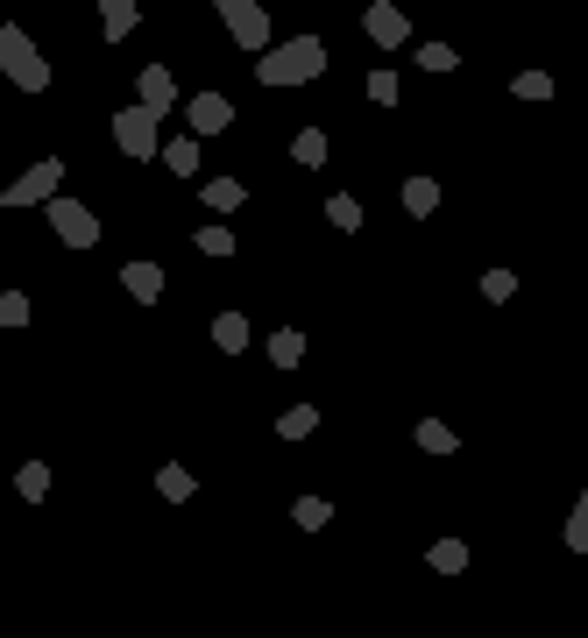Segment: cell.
Here are the masks:
<instances>
[{"label": "cell", "instance_id": "cell-1", "mask_svg": "<svg viewBox=\"0 0 588 638\" xmlns=\"http://www.w3.org/2000/svg\"><path fill=\"white\" fill-rule=\"evenodd\" d=\"M319 71H326V43H319V36H284V43L256 50V78H263L270 93H284V86H312Z\"/></svg>", "mask_w": 588, "mask_h": 638}, {"label": "cell", "instance_id": "cell-2", "mask_svg": "<svg viewBox=\"0 0 588 638\" xmlns=\"http://www.w3.org/2000/svg\"><path fill=\"white\" fill-rule=\"evenodd\" d=\"M0 71H8L22 93H50V57H43V50H36V36H22L15 22L0 29Z\"/></svg>", "mask_w": 588, "mask_h": 638}, {"label": "cell", "instance_id": "cell-3", "mask_svg": "<svg viewBox=\"0 0 588 638\" xmlns=\"http://www.w3.org/2000/svg\"><path fill=\"white\" fill-rule=\"evenodd\" d=\"M64 192V164H57V156H43V164H29L8 192H0V206H8V213H22V206H50Z\"/></svg>", "mask_w": 588, "mask_h": 638}, {"label": "cell", "instance_id": "cell-4", "mask_svg": "<svg viewBox=\"0 0 588 638\" xmlns=\"http://www.w3.org/2000/svg\"><path fill=\"white\" fill-rule=\"evenodd\" d=\"M156 107L149 100H135V107H121L114 114V142H121V156H135V164H142V156H163V142H156Z\"/></svg>", "mask_w": 588, "mask_h": 638}, {"label": "cell", "instance_id": "cell-5", "mask_svg": "<svg viewBox=\"0 0 588 638\" xmlns=\"http://www.w3.org/2000/svg\"><path fill=\"white\" fill-rule=\"evenodd\" d=\"M43 213H50V227H57V242H64V249H93V242H100V213H93V206H78V199L57 192Z\"/></svg>", "mask_w": 588, "mask_h": 638}, {"label": "cell", "instance_id": "cell-6", "mask_svg": "<svg viewBox=\"0 0 588 638\" xmlns=\"http://www.w3.org/2000/svg\"><path fill=\"white\" fill-rule=\"evenodd\" d=\"M220 8V22H227V36L241 43V50H270L277 36H270V15L256 8V0H213Z\"/></svg>", "mask_w": 588, "mask_h": 638}, {"label": "cell", "instance_id": "cell-7", "mask_svg": "<svg viewBox=\"0 0 588 638\" xmlns=\"http://www.w3.org/2000/svg\"><path fill=\"white\" fill-rule=\"evenodd\" d=\"M362 29H369V43H376V50L411 43V22H404V8H397V0H376V8L362 15Z\"/></svg>", "mask_w": 588, "mask_h": 638}, {"label": "cell", "instance_id": "cell-8", "mask_svg": "<svg viewBox=\"0 0 588 638\" xmlns=\"http://www.w3.org/2000/svg\"><path fill=\"white\" fill-rule=\"evenodd\" d=\"M93 8H100V36H107V43L135 36V22H142V8H135V0H93Z\"/></svg>", "mask_w": 588, "mask_h": 638}, {"label": "cell", "instance_id": "cell-9", "mask_svg": "<svg viewBox=\"0 0 588 638\" xmlns=\"http://www.w3.org/2000/svg\"><path fill=\"white\" fill-rule=\"evenodd\" d=\"M227 121H234V107L220 93H192V135H220Z\"/></svg>", "mask_w": 588, "mask_h": 638}, {"label": "cell", "instance_id": "cell-10", "mask_svg": "<svg viewBox=\"0 0 588 638\" xmlns=\"http://www.w3.org/2000/svg\"><path fill=\"white\" fill-rule=\"evenodd\" d=\"M135 93H142V100H149L156 114H171V107H178V78H171V71H163V64H149Z\"/></svg>", "mask_w": 588, "mask_h": 638}, {"label": "cell", "instance_id": "cell-11", "mask_svg": "<svg viewBox=\"0 0 588 638\" xmlns=\"http://www.w3.org/2000/svg\"><path fill=\"white\" fill-rule=\"evenodd\" d=\"M199 142H206V135H192V128H185V135H178V142H163V164H171V171H178V178H192V171H199V156H206V149H199Z\"/></svg>", "mask_w": 588, "mask_h": 638}, {"label": "cell", "instance_id": "cell-12", "mask_svg": "<svg viewBox=\"0 0 588 638\" xmlns=\"http://www.w3.org/2000/svg\"><path fill=\"white\" fill-rule=\"evenodd\" d=\"M121 284H128V298H142V305H156V298H163V270H156V263H128V270H121Z\"/></svg>", "mask_w": 588, "mask_h": 638}, {"label": "cell", "instance_id": "cell-13", "mask_svg": "<svg viewBox=\"0 0 588 638\" xmlns=\"http://www.w3.org/2000/svg\"><path fill=\"white\" fill-rule=\"evenodd\" d=\"M213 348H220V355H241V348H248V319H241V312H220V319H213Z\"/></svg>", "mask_w": 588, "mask_h": 638}, {"label": "cell", "instance_id": "cell-14", "mask_svg": "<svg viewBox=\"0 0 588 638\" xmlns=\"http://www.w3.org/2000/svg\"><path fill=\"white\" fill-rule=\"evenodd\" d=\"M433 206H440V185H433V178H404V213H411V220H426Z\"/></svg>", "mask_w": 588, "mask_h": 638}, {"label": "cell", "instance_id": "cell-15", "mask_svg": "<svg viewBox=\"0 0 588 638\" xmlns=\"http://www.w3.org/2000/svg\"><path fill=\"white\" fill-rule=\"evenodd\" d=\"M15 490H22V504H43V497H50V468H43V461H22V468H15Z\"/></svg>", "mask_w": 588, "mask_h": 638}, {"label": "cell", "instance_id": "cell-16", "mask_svg": "<svg viewBox=\"0 0 588 638\" xmlns=\"http://www.w3.org/2000/svg\"><path fill=\"white\" fill-rule=\"evenodd\" d=\"M199 199H206L213 213H241V199H248V192H241V178H213V185H206Z\"/></svg>", "mask_w": 588, "mask_h": 638}, {"label": "cell", "instance_id": "cell-17", "mask_svg": "<svg viewBox=\"0 0 588 638\" xmlns=\"http://www.w3.org/2000/svg\"><path fill=\"white\" fill-rule=\"evenodd\" d=\"M298 355H305V334H298V327H277V334H270V362H277V369H298Z\"/></svg>", "mask_w": 588, "mask_h": 638}, {"label": "cell", "instance_id": "cell-18", "mask_svg": "<svg viewBox=\"0 0 588 638\" xmlns=\"http://www.w3.org/2000/svg\"><path fill=\"white\" fill-rule=\"evenodd\" d=\"M326 518H333V504H326V497H298V504H291V525H298V532H319Z\"/></svg>", "mask_w": 588, "mask_h": 638}, {"label": "cell", "instance_id": "cell-19", "mask_svg": "<svg viewBox=\"0 0 588 638\" xmlns=\"http://www.w3.org/2000/svg\"><path fill=\"white\" fill-rule=\"evenodd\" d=\"M418 447L426 454H454V426L447 419H418Z\"/></svg>", "mask_w": 588, "mask_h": 638}, {"label": "cell", "instance_id": "cell-20", "mask_svg": "<svg viewBox=\"0 0 588 638\" xmlns=\"http://www.w3.org/2000/svg\"><path fill=\"white\" fill-rule=\"evenodd\" d=\"M156 490H163V497H171V504H185V497H192L199 483H192V475H185V468L171 461V468H156Z\"/></svg>", "mask_w": 588, "mask_h": 638}, {"label": "cell", "instance_id": "cell-21", "mask_svg": "<svg viewBox=\"0 0 588 638\" xmlns=\"http://www.w3.org/2000/svg\"><path fill=\"white\" fill-rule=\"evenodd\" d=\"M277 433H284V440H305V433H319V412H312V405H291V412L277 419Z\"/></svg>", "mask_w": 588, "mask_h": 638}, {"label": "cell", "instance_id": "cell-22", "mask_svg": "<svg viewBox=\"0 0 588 638\" xmlns=\"http://www.w3.org/2000/svg\"><path fill=\"white\" fill-rule=\"evenodd\" d=\"M426 561H433L440 575H461V568H468V546H461V539H440V546L426 553Z\"/></svg>", "mask_w": 588, "mask_h": 638}, {"label": "cell", "instance_id": "cell-23", "mask_svg": "<svg viewBox=\"0 0 588 638\" xmlns=\"http://www.w3.org/2000/svg\"><path fill=\"white\" fill-rule=\"evenodd\" d=\"M291 156H298L305 171H319V164H326V135H319V128H305V135L291 142Z\"/></svg>", "mask_w": 588, "mask_h": 638}, {"label": "cell", "instance_id": "cell-24", "mask_svg": "<svg viewBox=\"0 0 588 638\" xmlns=\"http://www.w3.org/2000/svg\"><path fill=\"white\" fill-rule=\"evenodd\" d=\"M511 93L539 107V100H553V78H546V71H518V86H511Z\"/></svg>", "mask_w": 588, "mask_h": 638}, {"label": "cell", "instance_id": "cell-25", "mask_svg": "<svg viewBox=\"0 0 588 638\" xmlns=\"http://www.w3.org/2000/svg\"><path fill=\"white\" fill-rule=\"evenodd\" d=\"M326 220L341 227V234H355V227H362V206H355V199L341 192V199H326Z\"/></svg>", "mask_w": 588, "mask_h": 638}, {"label": "cell", "instance_id": "cell-26", "mask_svg": "<svg viewBox=\"0 0 588 638\" xmlns=\"http://www.w3.org/2000/svg\"><path fill=\"white\" fill-rule=\"evenodd\" d=\"M511 291H518V277H511V270H482V298H489V305H503Z\"/></svg>", "mask_w": 588, "mask_h": 638}, {"label": "cell", "instance_id": "cell-27", "mask_svg": "<svg viewBox=\"0 0 588 638\" xmlns=\"http://www.w3.org/2000/svg\"><path fill=\"white\" fill-rule=\"evenodd\" d=\"M0 327H29V298L22 291H0Z\"/></svg>", "mask_w": 588, "mask_h": 638}, {"label": "cell", "instance_id": "cell-28", "mask_svg": "<svg viewBox=\"0 0 588 638\" xmlns=\"http://www.w3.org/2000/svg\"><path fill=\"white\" fill-rule=\"evenodd\" d=\"M567 546L588 553V490H581V504H574V518H567Z\"/></svg>", "mask_w": 588, "mask_h": 638}, {"label": "cell", "instance_id": "cell-29", "mask_svg": "<svg viewBox=\"0 0 588 638\" xmlns=\"http://www.w3.org/2000/svg\"><path fill=\"white\" fill-rule=\"evenodd\" d=\"M199 256H234V234L227 227H199Z\"/></svg>", "mask_w": 588, "mask_h": 638}, {"label": "cell", "instance_id": "cell-30", "mask_svg": "<svg viewBox=\"0 0 588 638\" xmlns=\"http://www.w3.org/2000/svg\"><path fill=\"white\" fill-rule=\"evenodd\" d=\"M369 100H376V107H397V100H404L390 71H369Z\"/></svg>", "mask_w": 588, "mask_h": 638}, {"label": "cell", "instance_id": "cell-31", "mask_svg": "<svg viewBox=\"0 0 588 638\" xmlns=\"http://www.w3.org/2000/svg\"><path fill=\"white\" fill-rule=\"evenodd\" d=\"M418 64L426 71H454V43H418Z\"/></svg>", "mask_w": 588, "mask_h": 638}]
</instances>
